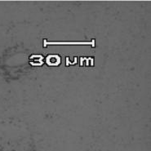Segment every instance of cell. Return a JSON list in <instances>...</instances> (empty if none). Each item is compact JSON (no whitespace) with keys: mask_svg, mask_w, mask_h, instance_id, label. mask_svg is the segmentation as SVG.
<instances>
[{"mask_svg":"<svg viewBox=\"0 0 151 151\" xmlns=\"http://www.w3.org/2000/svg\"><path fill=\"white\" fill-rule=\"evenodd\" d=\"M95 40L92 42H47L44 40V47L47 45H92L94 47Z\"/></svg>","mask_w":151,"mask_h":151,"instance_id":"obj_1","label":"cell"}]
</instances>
